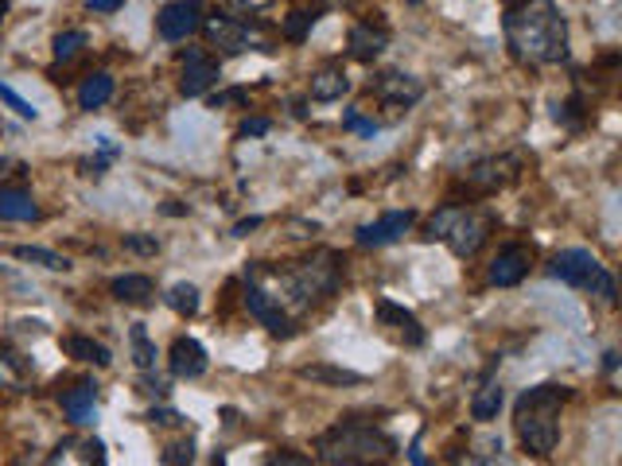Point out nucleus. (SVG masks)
<instances>
[{
	"label": "nucleus",
	"mask_w": 622,
	"mask_h": 466,
	"mask_svg": "<svg viewBox=\"0 0 622 466\" xmlns=\"http://www.w3.org/2000/svg\"><path fill=\"white\" fill-rule=\"evenodd\" d=\"M502 32L510 51L533 67H553L568 58V20L556 0H506Z\"/></svg>",
	"instance_id": "obj_1"
},
{
	"label": "nucleus",
	"mask_w": 622,
	"mask_h": 466,
	"mask_svg": "<svg viewBox=\"0 0 622 466\" xmlns=\"http://www.w3.org/2000/svg\"><path fill=\"white\" fill-rule=\"evenodd\" d=\"M568 397H573V389L553 381L533 385V389H525L518 397V404H513V432H518V440H522V447L530 455L545 458L556 451V443H560V408Z\"/></svg>",
	"instance_id": "obj_2"
},
{
	"label": "nucleus",
	"mask_w": 622,
	"mask_h": 466,
	"mask_svg": "<svg viewBox=\"0 0 622 466\" xmlns=\"http://www.w3.org/2000/svg\"><path fill=\"white\" fill-rule=\"evenodd\" d=\"M320 451V463L327 466H358V463H389L397 458V440L389 432L374 424H362V420H343V424L327 428V432L315 440Z\"/></svg>",
	"instance_id": "obj_3"
},
{
	"label": "nucleus",
	"mask_w": 622,
	"mask_h": 466,
	"mask_svg": "<svg viewBox=\"0 0 622 466\" xmlns=\"http://www.w3.org/2000/svg\"><path fill=\"white\" fill-rule=\"evenodd\" d=\"M490 230H495V218H490L487 210L455 207L452 222H447L444 242H447V249H452L459 260H471V257H479V249L487 245Z\"/></svg>",
	"instance_id": "obj_4"
},
{
	"label": "nucleus",
	"mask_w": 622,
	"mask_h": 466,
	"mask_svg": "<svg viewBox=\"0 0 622 466\" xmlns=\"http://www.w3.org/2000/svg\"><path fill=\"white\" fill-rule=\"evenodd\" d=\"M522 171H525V156H518V152H498V156H487V159H479V164L467 167L463 187H471V191H479V195H495V191H506V187L518 184Z\"/></svg>",
	"instance_id": "obj_5"
},
{
	"label": "nucleus",
	"mask_w": 622,
	"mask_h": 466,
	"mask_svg": "<svg viewBox=\"0 0 622 466\" xmlns=\"http://www.w3.org/2000/svg\"><path fill=\"white\" fill-rule=\"evenodd\" d=\"M245 308H249V315L257 319L265 331L277 334V339H288V334L296 331V323H292V315H288L285 303L273 300L269 291H265L257 280H249V276H245Z\"/></svg>",
	"instance_id": "obj_6"
},
{
	"label": "nucleus",
	"mask_w": 622,
	"mask_h": 466,
	"mask_svg": "<svg viewBox=\"0 0 622 466\" xmlns=\"http://www.w3.org/2000/svg\"><path fill=\"white\" fill-rule=\"evenodd\" d=\"M202 35H207L211 47H219L222 55H242V51L262 47L257 35L249 32V24H245V20L226 16V12H214V16L202 20Z\"/></svg>",
	"instance_id": "obj_7"
},
{
	"label": "nucleus",
	"mask_w": 622,
	"mask_h": 466,
	"mask_svg": "<svg viewBox=\"0 0 622 466\" xmlns=\"http://www.w3.org/2000/svg\"><path fill=\"white\" fill-rule=\"evenodd\" d=\"M412 222H416V210H389L378 222L358 225V230H354V242H358L362 249H381V245L401 242L404 233L412 230Z\"/></svg>",
	"instance_id": "obj_8"
},
{
	"label": "nucleus",
	"mask_w": 622,
	"mask_h": 466,
	"mask_svg": "<svg viewBox=\"0 0 622 466\" xmlns=\"http://www.w3.org/2000/svg\"><path fill=\"white\" fill-rule=\"evenodd\" d=\"M530 268H533V249L525 242H510L490 260L487 280L495 284V288H518V284L530 276Z\"/></svg>",
	"instance_id": "obj_9"
},
{
	"label": "nucleus",
	"mask_w": 622,
	"mask_h": 466,
	"mask_svg": "<svg viewBox=\"0 0 622 466\" xmlns=\"http://www.w3.org/2000/svg\"><path fill=\"white\" fill-rule=\"evenodd\" d=\"M374 98L389 109H412L416 101L424 98V82L416 75H401V70H389V75L374 78L370 82Z\"/></svg>",
	"instance_id": "obj_10"
},
{
	"label": "nucleus",
	"mask_w": 622,
	"mask_h": 466,
	"mask_svg": "<svg viewBox=\"0 0 622 466\" xmlns=\"http://www.w3.org/2000/svg\"><path fill=\"white\" fill-rule=\"evenodd\" d=\"M219 78H222L219 58L207 55L202 47H191L184 55V78H179V93H184V98H202V93L211 90Z\"/></svg>",
	"instance_id": "obj_11"
},
{
	"label": "nucleus",
	"mask_w": 622,
	"mask_h": 466,
	"mask_svg": "<svg viewBox=\"0 0 622 466\" xmlns=\"http://www.w3.org/2000/svg\"><path fill=\"white\" fill-rule=\"evenodd\" d=\"M596 268H599L596 253H588V249H564V253H556V257L545 265V276L573 284V288H584V284L591 280V273H596Z\"/></svg>",
	"instance_id": "obj_12"
},
{
	"label": "nucleus",
	"mask_w": 622,
	"mask_h": 466,
	"mask_svg": "<svg viewBox=\"0 0 622 466\" xmlns=\"http://www.w3.org/2000/svg\"><path fill=\"white\" fill-rule=\"evenodd\" d=\"M199 27H202V16H199V4H195V0H176V4L156 12V32L171 43L187 40V35H195Z\"/></svg>",
	"instance_id": "obj_13"
},
{
	"label": "nucleus",
	"mask_w": 622,
	"mask_h": 466,
	"mask_svg": "<svg viewBox=\"0 0 622 466\" xmlns=\"http://www.w3.org/2000/svg\"><path fill=\"white\" fill-rule=\"evenodd\" d=\"M374 315H378V323L389 326L397 339L409 342V346H424V339H429V334H424V326H421V319L412 315L409 308H401V303H393V300L374 303Z\"/></svg>",
	"instance_id": "obj_14"
},
{
	"label": "nucleus",
	"mask_w": 622,
	"mask_h": 466,
	"mask_svg": "<svg viewBox=\"0 0 622 466\" xmlns=\"http://www.w3.org/2000/svg\"><path fill=\"white\" fill-rule=\"evenodd\" d=\"M168 369L171 377H179V381H195V377L207 374V350H202L199 339H176L168 350Z\"/></svg>",
	"instance_id": "obj_15"
},
{
	"label": "nucleus",
	"mask_w": 622,
	"mask_h": 466,
	"mask_svg": "<svg viewBox=\"0 0 622 466\" xmlns=\"http://www.w3.org/2000/svg\"><path fill=\"white\" fill-rule=\"evenodd\" d=\"M346 47H351V58H358V63H374L389 47V27L374 24V20H358L351 27V35H346Z\"/></svg>",
	"instance_id": "obj_16"
},
{
	"label": "nucleus",
	"mask_w": 622,
	"mask_h": 466,
	"mask_svg": "<svg viewBox=\"0 0 622 466\" xmlns=\"http://www.w3.org/2000/svg\"><path fill=\"white\" fill-rule=\"evenodd\" d=\"M63 412H67L75 428H90L93 417H98V392H93V385L78 381L75 389L63 392Z\"/></svg>",
	"instance_id": "obj_17"
},
{
	"label": "nucleus",
	"mask_w": 622,
	"mask_h": 466,
	"mask_svg": "<svg viewBox=\"0 0 622 466\" xmlns=\"http://www.w3.org/2000/svg\"><path fill=\"white\" fill-rule=\"evenodd\" d=\"M63 350H67L75 362H90V366H98V369H105L113 362L110 346L90 339V334H67V339H63Z\"/></svg>",
	"instance_id": "obj_18"
},
{
	"label": "nucleus",
	"mask_w": 622,
	"mask_h": 466,
	"mask_svg": "<svg viewBox=\"0 0 622 466\" xmlns=\"http://www.w3.org/2000/svg\"><path fill=\"white\" fill-rule=\"evenodd\" d=\"M110 291H113V300L121 303H148L152 296H156V284L144 273H125V276H113Z\"/></svg>",
	"instance_id": "obj_19"
},
{
	"label": "nucleus",
	"mask_w": 622,
	"mask_h": 466,
	"mask_svg": "<svg viewBox=\"0 0 622 466\" xmlns=\"http://www.w3.org/2000/svg\"><path fill=\"white\" fill-rule=\"evenodd\" d=\"M40 207L20 187H0V222H35Z\"/></svg>",
	"instance_id": "obj_20"
},
{
	"label": "nucleus",
	"mask_w": 622,
	"mask_h": 466,
	"mask_svg": "<svg viewBox=\"0 0 622 466\" xmlns=\"http://www.w3.org/2000/svg\"><path fill=\"white\" fill-rule=\"evenodd\" d=\"M351 93V75L343 67H323L320 75H311V101H338Z\"/></svg>",
	"instance_id": "obj_21"
},
{
	"label": "nucleus",
	"mask_w": 622,
	"mask_h": 466,
	"mask_svg": "<svg viewBox=\"0 0 622 466\" xmlns=\"http://www.w3.org/2000/svg\"><path fill=\"white\" fill-rule=\"evenodd\" d=\"M296 374H300V381H311V385H362L366 381V377L354 374V369L327 366V362H311V366H300Z\"/></svg>",
	"instance_id": "obj_22"
},
{
	"label": "nucleus",
	"mask_w": 622,
	"mask_h": 466,
	"mask_svg": "<svg viewBox=\"0 0 622 466\" xmlns=\"http://www.w3.org/2000/svg\"><path fill=\"white\" fill-rule=\"evenodd\" d=\"M113 78L105 75V70H98V75H90L82 86H78V109H86V113H93V109H101L105 101L113 98Z\"/></svg>",
	"instance_id": "obj_23"
},
{
	"label": "nucleus",
	"mask_w": 622,
	"mask_h": 466,
	"mask_svg": "<svg viewBox=\"0 0 622 466\" xmlns=\"http://www.w3.org/2000/svg\"><path fill=\"white\" fill-rule=\"evenodd\" d=\"M502 404H506V389L498 381H487L471 397V420H479V424H490V420H498Z\"/></svg>",
	"instance_id": "obj_24"
},
{
	"label": "nucleus",
	"mask_w": 622,
	"mask_h": 466,
	"mask_svg": "<svg viewBox=\"0 0 622 466\" xmlns=\"http://www.w3.org/2000/svg\"><path fill=\"white\" fill-rule=\"evenodd\" d=\"M12 257H16V260H27V265L47 268V273H67V268H70V260L63 257V253L43 249V245H16V249H12Z\"/></svg>",
	"instance_id": "obj_25"
},
{
	"label": "nucleus",
	"mask_w": 622,
	"mask_h": 466,
	"mask_svg": "<svg viewBox=\"0 0 622 466\" xmlns=\"http://www.w3.org/2000/svg\"><path fill=\"white\" fill-rule=\"evenodd\" d=\"M129 346H133V362H136V369H144V374H152L156 369V342L148 339V331H144V323H133L129 326Z\"/></svg>",
	"instance_id": "obj_26"
},
{
	"label": "nucleus",
	"mask_w": 622,
	"mask_h": 466,
	"mask_svg": "<svg viewBox=\"0 0 622 466\" xmlns=\"http://www.w3.org/2000/svg\"><path fill=\"white\" fill-rule=\"evenodd\" d=\"M164 303H168L176 315H184V319H191V315H199V288L195 284H187V280H179V284H171L168 288V296H164Z\"/></svg>",
	"instance_id": "obj_27"
},
{
	"label": "nucleus",
	"mask_w": 622,
	"mask_h": 466,
	"mask_svg": "<svg viewBox=\"0 0 622 466\" xmlns=\"http://www.w3.org/2000/svg\"><path fill=\"white\" fill-rule=\"evenodd\" d=\"M90 43V35L82 32V27H70V32H59L55 35V63H75L78 55H82V47Z\"/></svg>",
	"instance_id": "obj_28"
},
{
	"label": "nucleus",
	"mask_w": 622,
	"mask_h": 466,
	"mask_svg": "<svg viewBox=\"0 0 622 466\" xmlns=\"http://www.w3.org/2000/svg\"><path fill=\"white\" fill-rule=\"evenodd\" d=\"M584 291H591L599 303H607V308H614L619 303V284H614V276H611V268L607 265H599L596 273H591V280L584 284Z\"/></svg>",
	"instance_id": "obj_29"
},
{
	"label": "nucleus",
	"mask_w": 622,
	"mask_h": 466,
	"mask_svg": "<svg viewBox=\"0 0 622 466\" xmlns=\"http://www.w3.org/2000/svg\"><path fill=\"white\" fill-rule=\"evenodd\" d=\"M24 362L16 354H0V389H12V392H24Z\"/></svg>",
	"instance_id": "obj_30"
},
{
	"label": "nucleus",
	"mask_w": 622,
	"mask_h": 466,
	"mask_svg": "<svg viewBox=\"0 0 622 466\" xmlns=\"http://www.w3.org/2000/svg\"><path fill=\"white\" fill-rule=\"evenodd\" d=\"M315 12H292V16L285 20V40L288 43H303L308 40V32H311V24H315Z\"/></svg>",
	"instance_id": "obj_31"
},
{
	"label": "nucleus",
	"mask_w": 622,
	"mask_h": 466,
	"mask_svg": "<svg viewBox=\"0 0 622 466\" xmlns=\"http://www.w3.org/2000/svg\"><path fill=\"white\" fill-rule=\"evenodd\" d=\"M0 101H4V106H9L16 116H24V121H35V116H40V109H35L32 101L20 98V93L12 90V86H4V82H0Z\"/></svg>",
	"instance_id": "obj_32"
},
{
	"label": "nucleus",
	"mask_w": 622,
	"mask_h": 466,
	"mask_svg": "<svg viewBox=\"0 0 622 466\" xmlns=\"http://www.w3.org/2000/svg\"><path fill=\"white\" fill-rule=\"evenodd\" d=\"M269 4L273 0H222V12L234 16V20H242V16H257V12H265Z\"/></svg>",
	"instance_id": "obj_33"
},
{
	"label": "nucleus",
	"mask_w": 622,
	"mask_h": 466,
	"mask_svg": "<svg viewBox=\"0 0 622 466\" xmlns=\"http://www.w3.org/2000/svg\"><path fill=\"white\" fill-rule=\"evenodd\" d=\"M125 249L136 253V257H156V253H160V242H156V233H129Z\"/></svg>",
	"instance_id": "obj_34"
},
{
	"label": "nucleus",
	"mask_w": 622,
	"mask_h": 466,
	"mask_svg": "<svg viewBox=\"0 0 622 466\" xmlns=\"http://www.w3.org/2000/svg\"><path fill=\"white\" fill-rule=\"evenodd\" d=\"M475 458H479V463H495V458H502V440H498V435H487V440H475Z\"/></svg>",
	"instance_id": "obj_35"
},
{
	"label": "nucleus",
	"mask_w": 622,
	"mask_h": 466,
	"mask_svg": "<svg viewBox=\"0 0 622 466\" xmlns=\"http://www.w3.org/2000/svg\"><path fill=\"white\" fill-rule=\"evenodd\" d=\"M195 458V443L187 440V443H171L168 451L160 455V463H168V466H176V463H191Z\"/></svg>",
	"instance_id": "obj_36"
},
{
	"label": "nucleus",
	"mask_w": 622,
	"mask_h": 466,
	"mask_svg": "<svg viewBox=\"0 0 622 466\" xmlns=\"http://www.w3.org/2000/svg\"><path fill=\"white\" fill-rule=\"evenodd\" d=\"M343 125L351 129V133H362V136H374V133H378V125H374V121H366V116H358L354 109L343 116Z\"/></svg>",
	"instance_id": "obj_37"
},
{
	"label": "nucleus",
	"mask_w": 622,
	"mask_h": 466,
	"mask_svg": "<svg viewBox=\"0 0 622 466\" xmlns=\"http://www.w3.org/2000/svg\"><path fill=\"white\" fill-rule=\"evenodd\" d=\"M273 129V121H265V116H253V121H245L242 125V136H265Z\"/></svg>",
	"instance_id": "obj_38"
},
{
	"label": "nucleus",
	"mask_w": 622,
	"mask_h": 466,
	"mask_svg": "<svg viewBox=\"0 0 622 466\" xmlns=\"http://www.w3.org/2000/svg\"><path fill=\"white\" fill-rule=\"evenodd\" d=\"M82 451H86V463H105V443H98V440H90V443H82Z\"/></svg>",
	"instance_id": "obj_39"
},
{
	"label": "nucleus",
	"mask_w": 622,
	"mask_h": 466,
	"mask_svg": "<svg viewBox=\"0 0 622 466\" xmlns=\"http://www.w3.org/2000/svg\"><path fill=\"white\" fill-rule=\"evenodd\" d=\"M265 218H242V222L234 225V237H249L253 230H262Z\"/></svg>",
	"instance_id": "obj_40"
},
{
	"label": "nucleus",
	"mask_w": 622,
	"mask_h": 466,
	"mask_svg": "<svg viewBox=\"0 0 622 466\" xmlns=\"http://www.w3.org/2000/svg\"><path fill=\"white\" fill-rule=\"evenodd\" d=\"M230 101H245V90H226V93H214V98H211V109H222V106H230Z\"/></svg>",
	"instance_id": "obj_41"
},
{
	"label": "nucleus",
	"mask_w": 622,
	"mask_h": 466,
	"mask_svg": "<svg viewBox=\"0 0 622 466\" xmlns=\"http://www.w3.org/2000/svg\"><path fill=\"white\" fill-rule=\"evenodd\" d=\"M152 424H179V412H171V408H152Z\"/></svg>",
	"instance_id": "obj_42"
},
{
	"label": "nucleus",
	"mask_w": 622,
	"mask_h": 466,
	"mask_svg": "<svg viewBox=\"0 0 622 466\" xmlns=\"http://www.w3.org/2000/svg\"><path fill=\"white\" fill-rule=\"evenodd\" d=\"M125 9V0H90V12H118Z\"/></svg>",
	"instance_id": "obj_43"
},
{
	"label": "nucleus",
	"mask_w": 622,
	"mask_h": 466,
	"mask_svg": "<svg viewBox=\"0 0 622 466\" xmlns=\"http://www.w3.org/2000/svg\"><path fill=\"white\" fill-rule=\"evenodd\" d=\"M144 392H152V397H168V381H160V377H148V381H144Z\"/></svg>",
	"instance_id": "obj_44"
},
{
	"label": "nucleus",
	"mask_w": 622,
	"mask_h": 466,
	"mask_svg": "<svg viewBox=\"0 0 622 466\" xmlns=\"http://www.w3.org/2000/svg\"><path fill=\"white\" fill-rule=\"evenodd\" d=\"M273 463H296V466H303V463H311L308 455H292V451H280V455H273Z\"/></svg>",
	"instance_id": "obj_45"
},
{
	"label": "nucleus",
	"mask_w": 622,
	"mask_h": 466,
	"mask_svg": "<svg viewBox=\"0 0 622 466\" xmlns=\"http://www.w3.org/2000/svg\"><path fill=\"white\" fill-rule=\"evenodd\" d=\"M164 214H168V218H184L187 214V207H184V202H164Z\"/></svg>",
	"instance_id": "obj_46"
},
{
	"label": "nucleus",
	"mask_w": 622,
	"mask_h": 466,
	"mask_svg": "<svg viewBox=\"0 0 622 466\" xmlns=\"http://www.w3.org/2000/svg\"><path fill=\"white\" fill-rule=\"evenodd\" d=\"M603 369H607V374H614V369H619V354H614V350H607V354H603Z\"/></svg>",
	"instance_id": "obj_47"
},
{
	"label": "nucleus",
	"mask_w": 622,
	"mask_h": 466,
	"mask_svg": "<svg viewBox=\"0 0 622 466\" xmlns=\"http://www.w3.org/2000/svg\"><path fill=\"white\" fill-rule=\"evenodd\" d=\"M409 463H416V466H421V463H424V451H421V440H416V443H412V447H409Z\"/></svg>",
	"instance_id": "obj_48"
},
{
	"label": "nucleus",
	"mask_w": 622,
	"mask_h": 466,
	"mask_svg": "<svg viewBox=\"0 0 622 466\" xmlns=\"http://www.w3.org/2000/svg\"><path fill=\"white\" fill-rule=\"evenodd\" d=\"M343 4H351V0H320V12H327V9H343Z\"/></svg>",
	"instance_id": "obj_49"
},
{
	"label": "nucleus",
	"mask_w": 622,
	"mask_h": 466,
	"mask_svg": "<svg viewBox=\"0 0 622 466\" xmlns=\"http://www.w3.org/2000/svg\"><path fill=\"white\" fill-rule=\"evenodd\" d=\"M9 4H12V0H0V24H4V12H9Z\"/></svg>",
	"instance_id": "obj_50"
},
{
	"label": "nucleus",
	"mask_w": 622,
	"mask_h": 466,
	"mask_svg": "<svg viewBox=\"0 0 622 466\" xmlns=\"http://www.w3.org/2000/svg\"><path fill=\"white\" fill-rule=\"evenodd\" d=\"M409 4H421V0H409Z\"/></svg>",
	"instance_id": "obj_51"
}]
</instances>
